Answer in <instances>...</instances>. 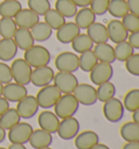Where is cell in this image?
<instances>
[{
  "mask_svg": "<svg viewBox=\"0 0 139 149\" xmlns=\"http://www.w3.org/2000/svg\"><path fill=\"white\" fill-rule=\"evenodd\" d=\"M2 88H3V84L0 83V96H2Z\"/></svg>",
  "mask_w": 139,
  "mask_h": 149,
  "instance_id": "cell-53",
  "label": "cell"
},
{
  "mask_svg": "<svg viewBox=\"0 0 139 149\" xmlns=\"http://www.w3.org/2000/svg\"><path fill=\"white\" fill-rule=\"evenodd\" d=\"M120 134L125 141H139V124L134 121L126 122L121 126Z\"/></svg>",
  "mask_w": 139,
  "mask_h": 149,
  "instance_id": "cell-27",
  "label": "cell"
},
{
  "mask_svg": "<svg viewBox=\"0 0 139 149\" xmlns=\"http://www.w3.org/2000/svg\"><path fill=\"white\" fill-rule=\"evenodd\" d=\"M129 13L139 17V0H126Z\"/></svg>",
  "mask_w": 139,
  "mask_h": 149,
  "instance_id": "cell-45",
  "label": "cell"
},
{
  "mask_svg": "<svg viewBox=\"0 0 139 149\" xmlns=\"http://www.w3.org/2000/svg\"><path fill=\"white\" fill-rule=\"evenodd\" d=\"M89 73L91 83L98 86L100 84L111 81V79L113 77V74H114V71H113L112 64L110 63L98 62Z\"/></svg>",
  "mask_w": 139,
  "mask_h": 149,
  "instance_id": "cell-11",
  "label": "cell"
},
{
  "mask_svg": "<svg viewBox=\"0 0 139 149\" xmlns=\"http://www.w3.org/2000/svg\"><path fill=\"white\" fill-rule=\"evenodd\" d=\"M0 149H7V148H4V147H0Z\"/></svg>",
  "mask_w": 139,
  "mask_h": 149,
  "instance_id": "cell-55",
  "label": "cell"
},
{
  "mask_svg": "<svg viewBox=\"0 0 139 149\" xmlns=\"http://www.w3.org/2000/svg\"><path fill=\"white\" fill-rule=\"evenodd\" d=\"M73 95L78 101V104L87 106V107L94 106L98 101L96 87L89 85V84H78L76 88L74 89Z\"/></svg>",
  "mask_w": 139,
  "mask_h": 149,
  "instance_id": "cell-9",
  "label": "cell"
},
{
  "mask_svg": "<svg viewBox=\"0 0 139 149\" xmlns=\"http://www.w3.org/2000/svg\"><path fill=\"white\" fill-rule=\"evenodd\" d=\"M17 26L13 17H0V37L13 38Z\"/></svg>",
  "mask_w": 139,
  "mask_h": 149,
  "instance_id": "cell-36",
  "label": "cell"
},
{
  "mask_svg": "<svg viewBox=\"0 0 139 149\" xmlns=\"http://www.w3.org/2000/svg\"><path fill=\"white\" fill-rule=\"evenodd\" d=\"M35 42H47L52 36V29L46 22H38L29 29Z\"/></svg>",
  "mask_w": 139,
  "mask_h": 149,
  "instance_id": "cell-26",
  "label": "cell"
},
{
  "mask_svg": "<svg viewBox=\"0 0 139 149\" xmlns=\"http://www.w3.org/2000/svg\"><path fill=\"white\" fill-rule=\"evenodd\" d=\"M122 149H139V141H126Z\"/></svg>",
  "mask_w": 139,
  "mask_h": 149,
  "instance_id": "cell-47",
  "label": "cell"
},
{
  "mask_svg": "<svg viewBox=\"0 0 139 149\" xmlns=\"http://www.w3.org/2000/svg\"><path fill=\"white\" fill-rule=\"evenodd\" d=\"M26 95H28L26 86L17 84L15 82L4 84L2 88V97H4L9 102H17Z\"/></svg>",
  "mask_w": 139,
  "mask_h": 149,
  "instance_id": "cell-14",
  "label": "cell"
},
{
  "mask_svg": "<svg viewBox=\"0 0 139 149\" xmlns=\"http://www.w3.org/2000/svg\"><path fill=\"white\" fill-rule=\"evenodd\" d=\"M110 0H91L89 8L96 15H104L108 12Z\"/></svg>",
  "mask_w": 139,
  "mask_h": 149,
  "instance_id": "cell-41",
  "label": "cell"
},
{
  "mask_svg": "<svg viewBox=\"0 0 139 149\" xmlns=\"http://www.w3.org/2000/svg\"><path fill=\"white\" fill-rule=\"evenodd\" d=\"M0 39H1V37H0Z\"/></svg>",
  "mask_w": 139,
  "mask_h": 149,
  "instance_id": "cell-56",
  "label": "cell"
},
{
  "mask_svg": "<svg viewBox=\"0 0 139 149\" xmlns=\"http://www.w3.org/2000/svg\"><path fill=\"white\" fill-rule=\"evenodd\" d=\"M62 96V93L57 87L49 84L47 86L41 87L39 91L37 93L36 99L38 102L39 108L42 109H51L54 107V104L58 102V100L60 99Z\"/></svg>",
  "mask_w": 139,
  "mask_h": 149,
  "instance_id": "cell-4",
  "label": "cell"
},
{
  "mask_svg": "<svg viewBox=\"0 0 139 149\" xmlns=\"http://www.w3.org/2000/svg\"><path fill=\"white\" fill-rule=\"evenodd\" d=\"M108 12L115 19H122L124 15H126L128 11L126 0H110Z\"/></svg>",
  "mask_w": 139,
  "mask_h": 149,
  "instance_id": "cell-33",
  "label": "cell"
},
{
  "mask_svg": "<svg viewBox=\"0 0 139 149\" xmlns=\"http://www.w3.org/2000/svg\"><path fill=\"white\" fill-rule=\"evenodd\" d=\"M60 124V119L57 116V114L52 111L45 110L39 113L38 116V125L41 130H45L50 134L57 133L58 127Z\"/></svg>",
  "mask_w": 139,
  "mask_h": 149,
  "instance_id": "cell-17",
  "label": "cell"
},
{
  "mask_svg": "<svg viewBox=\"0 0 139 149\" xmlns=\"http://www.w3.org/2000/svg\"><path fill=\"white\" fill-rule=\"evenodd\" d=\"M82 29L75 24V22H65L59 29H57V39L61 44H71L76 36L81 34Z\"/></svg>",
  "mask_w": 139,
  "mask_h": 149,
  "instance_id": "cell-16",
  "label": "cell"
},
{
  "mask_svg": "<svg viewBox=\"0 0 139 149\" xmlns=\"http://www.w3.org/2000/svg\"><path fill=\"white\" fill-rule=\"evenodd\" d=\"M122 23L128 33H134L139 31V17L133 13L128 12L126 15H124L122 17Z\"/></svg>",
  "mask_w": 139,
  "mask_h": 149,
  "instance_id": "cell-40",
  "label": "cell"
},
{
  "mask_svg": "<svg viewBox=\"0 0 139 149\" xmlns=\"http://www.w3.org/2000/svg\"><path fill=\"white\" fill-rule=\"evenodd\" d=\"M19 122H21V116H19L17 109L9 108L6 112H3L0 116V125L7 131L12 128L14 125H17Z\"/></svg>",
  "mask_w": 139,
  "mask_h": 149,
  "instance_id": "cell-30",
  "label": "cell"
},
{
  "mask_svg": "<svg viewBox=\"0 0 139 149\" xmlns=\"http://www.w3.org/2000/svg\"><path fill=\"white\" fill-rule=\"evenodd\" d=\"M86 31V34L89 36L95 45L109 42V35H108L106 26L100 22H94Z\"/></svg>",
  "mask_w": 139,
  "mask_h": 149,
  "instance_id": "cell-21",
  "label": "cell"
},
{
  "mask_svg": "<svg viewBox=\"0 0 139 149\" xmlns=\"http://www.w3.org/2000/svg\"><path fill=\"white\" fill-rule=\"evenodd\" d=\"M54 113L59 119H66L76 114L79 109V104L73 94H62L60 99L54 104Z\"/></svg>",
  "mask_w": 139,
  "mask_h": 149,
  "instance_id": "cell-2",
  "label": "cell"
},
{
  "mask_svg": "<svg viewBox=\"0 0 139 149\" xmlns=\"http://www.w3.org/2000/svg\"><path fill=\"white\" fill-rule=\"evenodd\" d=\"M17 46L13 38L0 39V60L2 62H8L14 59L17 54Z\"/></svg>",
  "mask_w": 139,
  "mask_h": 149,
  "instance_id": "cell-23",
  "label": "cell"
},
{
  "mask_svg": "<svg viewBox=\"0 0 139 149\" xmlns=\"http://www.w3.org/2000/svg\"><path fill=\"white\" fill-rule=\"evenodd\" d=\"M9 108H10V104H9V101L4 97H2V96H0V116L3 113V112H6L7 110H8Z\"/></svg>",
  "mask_w": 139,
  "mask_h": 149,
  "instance_id": "cell-46",
  "label": "cell"
},
{
  "mask_svg": "<svg viewBox=\"0 0 139 149\" xmlns=\"http://www.w3.org/2000/svg\"><path fill=\"white\" fill-rule=\"evenodd\" d=\"M81 130V124L76 118L71 116L66 119H62L58 127L57 134L61 139L64 141H71L76 137Z\"/></svg>",
  "mask_w": 139,
  "mask_h": 149,
  "instance_id": "cell-10",
  "label": "cell"
},
{
  "mask_svg": "<svg viewBox=\"0 0 139 149\" xmlns=\"http://www.w3.org/2000/svg\"><path fill=\"white\" fill-rule=\"evenodd\" d=\"M54 7L58 12L61 13L65 19L74 17L78 10V7L72 0H57Z\"/></svg>",
  "mask_w": 139,
  "mask_h": 149,
  "instance_id": "cell-31",
  "label": "cell"
},
{
  "mask_svg": "<svg viewBox=\"0 0 139 149\" xmlns=\"http://www.w3.org/2000/svg\"><path fill=\"white\" fill-rule=\"evenodd\" d=\"M103 116L106 120L111 123H117L123 119L125 108L123 106V102L119 98H111L103 102Z\"/></svg>",
  "mask_w": 139,
  "mask_h": 149,
  "instance_id": "cell-6",
  "label": "cell"
},
{
  "mask_svg": "<svg viewBox=\"0 0 139 149\" xmlns=\"http://www.w3.org/2000/svg\"><path fill=\"white\" fill-rule=\"evenodd\" d=\"M131 113H133V121L139 124V109L135 110V111L131 112Z\"/></svg>",
  "mask_w": 139,
  "mask_h": 149,
  "instance_id": "cell-51",
  "label": "cell"
},
{
  "mask_svg": "<svg viewBox=\"0 0 139 149\" xmlns=\"http://www.w3.org/2000/svg\"><path fill=\"white\" fill-rule=\"evenodd\" d=\"M10 68H11V73H12V79L15 83L24 85V86L31 83L33 68L24 59L19 58L13 60Z\"/></svg>",
  "mask_w": 139,
  "mask_h": 149,
  "instance_id": "cell-3",
  "label": "cell"
},
{
  "mask_svg": "<svg viewBox=\"0 0 139 149\" xmlns=\"http://www.w3.org/2000/svg\"><path fill=\"white\" fill-rule=\"evenodd\" d=\"M13 40L17 44L19 49L24 50V51L35 45V40L32 36L31 31L27 29H22V27H17V32L13 36Z\"/></svg>",
  "mask_w": 139,
  "mask_h": 149,
  "instance_id": "cell-24",
  "label": "cell"
},
{
  "mask_svg": "<svg viewBox=\"0 0 139 149\" xmlns=\"http://www.w3.org/2000/svg\"><path fill=\"white\" fill-rule=\"evenodd\" d=\"M12 82V73H11V68L6 62H0V83L8 84Z\"/></svg>",
  "mask_w": 139,
  "mask_h": 149,
  "instance_id": "cell-43",
  "label": "cell"
},
{
  "mask_svg": "<svg viewBox=\"0 0 139 149\" xmlns=\"http://www.w3.org/2000/svg\"><path fill=\"white\" fill-rule=\"evenodd\" d=\"M6 137H7V132H6V130L0 125V144H1L2 141H4Z\"/></svg>",
  "mask_w": 139,
  "mask_h": 149,
  "instance_id": "cell-49",
  "label": "cell"
},
{
  "mask_svg": "<svg viewBox=\"0 0 139 149\" xmlns=\"http://www.w3.org/2000/svg\"><path fill=\"white\" fill-rule=\"evenodd\" d=\"M54 71L49 65L39 66V68H34L31 76V83L36 87H44L47 86L53 82L54 77Z\"/></svg>",
  "mask_w": 139,
  "mask_h": 149,
  "instance_id": "cell-13",
  "label": "cell"
},
{
  "mask_svg": "<svg viewBox=\"0 0 139 149\" xmlns=\"http://www.w3.org/2000/svg\"><path fill=\"white\" fill-rule=\"evenodd\" d=\"M96 14H95L89 7L81 8L77 10L75 14V24L81 29H87L94 22H96Z\"/></svg>",
  "mask_w": 139,
  "mask_h": 149,
  "instance_id": "cell-25",
  "label": "cell"
},
{
  "mask_svg": "<svg viewBox=\"0 0 139 149\" xmlns=\"http://www.w3.org/2000/svg\"><path fill=\"white\" fill-rule=\"evenodd\" d=\"M122 102L125 110L129 112H134L139 109V88H133L127 91Z\"/></svg>",
  "mask_w": 139,
  "mask_h": 149,
  "instance_id": "cell-38",
  "label": "cell"
},
{
  "mask_svg": "<svg viewBox=\"0 0 139 149\" xmlns=\"http://www.w3.org/2000/svg\"><path fill=\"white\" fill-rule=\"evenodd\" d=\"M52 141V134H50L49 132H47L45 130L38 128V130L33 131L32 135L29 137L28 143L34 149H41L46 148V147H50Z\"/></svg>",
  "mask_w": 139,
  "mask_h": 149,
  "instance_id": "cell-19",
  "label": "cell"
},
{
  "mask_svg": "<svg viewBox=\"0 0 139 149\" xmlns=\"http://www.w3.org/2000/svg\"><path fill=\"white\" fill-rule=\"evenodd\" d=\"M127 42L131 45V47L134 49L139 50V31L134 32V33L128 34V37H127Z\"/></svg>",
  "mask_w": 139,
  "mask_h": 149,
  "instance_id": "cell-44",
  "label": "cell"
},
{
  "mask_svg": "<svg viewBox=\"0 0 139 149\" xmlns=\"http://www.w3.org/2000/svg\"><path fill=\"white\" fill-rule=\"evenodd\" d=\"M91 149H110L109 147L106 145H104V144H100V143H98L96 146H94Z\"/></svg>",
  "mask_w": 139,
  "mask_h": 149,
  "instance_id": "cell-52",
  "label": "cell"
},
{
  "mask_svg": "<svg viewBox=\"0 0 139 149\" xmlns=\"http://www.w3.org/2000/svg\"><path fill=\"white\" fill-rule=\"evenodd\" d=\"M22 9V4L19 0H3L0 3V17H14Z\"/></svg>",
  "mask_w": 139,
  "mask_h": 149,
  "instance_id": "cell-29",
  "label": "cell"
},
{
  "mask_svg": "<svg viewBox=\"0 0 139 149\" xmlns=\"http://www.w3.org/2000/svg\"><path fill=\"white\" fill-rule=\"evenodd\" d=\"M74 3L76 4L79 8H85V7H89L91 0H72Z\"/></svg>",
  "mask_w": 139,
  "mask_h": 149,
  "instance_id": "cell-48",
  "label": "cell"
},
{
  "mask_svg": "<svg viewBox=\"0 0 139 149\" xmlns=\"http://www.w3.org/2000/svg\"><path fill=\"white\" fill-rule=\"evenodd\" d=\"M125 68L129 74L139 77V54H134L125 61Z\"/></svg>",
  "mask_w": 139,
  "mask_h": 149,
  "instance_id": "cell-42",
  "label": "cell"
},
{
  "mask_svg": "<svg viewBox=\"0 0 139 149\" xmlns=\"http://www.w3.org/2000/svg\"><path fill=\"white\" fill-rule=\"evenodd\" d=\"M96 91H97V99L101 102H106V100L115 97V94H116L115 85L113 83H111L110 81L98 85Z\"/></svg>",
  "mask_w": 139,
  "mask_h": 149,
  "instance_id": "cell-35",
  "label": "cell"
},
{
  "mask_svg": "<svg viewBox=\"0 0 139 149\" xmlns=\"http://www.w3.org/2000/svg\"><path fill=\"white\" fill-rule=\"evenodd\" d=\"M33 126L27 122H19L12 128L9 130L8 138L11 144H23L28 143L29 137L33 133Z\"/></svg>",
  "mask_w": 139,
  "mask_h": 149,
  "instance_id": "cell-7",
  "label": "cell"
},
{
  "mask_svg": "<svg viewBox=\"0 0 139 149\" xmlns=\"http://www.w3.org/2000/svg\"><path fill=\"white\" fill-rule=\"evenodd\" d=\"M17 27L31 29L34 25L39 22V15L32 11L31 9H21L19 13L13 17Z\"/></svg>",
  "mask_w": 139,
  "mask_h": 149,
  "instance_id": "cell-18",
  "label": "cell"
},
{
  "mask_svg": "<svg viewBox=\"0 0 139 149\" xmlns=\"http://www.w3.org/2000/svg\"><path fill=\"white\" fill-rule=\"evenodd\" d=\"M78 60H79V69L87 73H89L99 62L92 50H88L81 54V56L78 57Z\"/></svg>",
  "mask_w": 139,
  "mask_h": 149,
  "instance_id": "cell-34",
  "label": "cell"
},
{
  "mask_svg": "<svg viewBox=\"0 0 139 149\" xmlns=\"http://www.w3.org/2000/svg\"><path fill=\"white\" fill-rule=\"evenodd\" d=\"M17 111L21 119H32L36 116V113L39 110V106L37 102V99L35 96L26 95L24 98H22L20 101H17Z\"/></svg>",
  "mask_w": 139,
  "mask_h": 149,
  "instance_id": "cell-12",
  "label": "cell"
},
{
  "mask_svg": "<svg viewBox=\"0 0 139 149\" xmlns=\"http://www.w3.org/2000/svg\"><path fill=\"white\" fill-rule=\"evenodd\" d=\"M8 149H27L23 144H11Z\"/></svg>",
  "mask_w": 139,
  "mask_h": 149,
  "instance_id": "cell-50",
  "label": "cell"
},
{
  "mask_svg": "<svg viewBox=\"0 0 139 149\" xmlns=\"http://www.w3.org/2000/svg\"><path fill=\"white\" fill-rule=\"evenodd\" d=\"M54 65L60 72L75 73L79 69L78 56L75 52L63 51L57 56V58L54 60Z\"/></svg>",
  "mask_w": 139,
  "mask_h": 149,
  "instance_id": "cell-5",
  "label": "cell"
},
{
  "mask_svg": "<svg viewBox=\"0 0 139 149\" xmlns=\"http://www.w3.org/2000/svg\"><path fill=\"white\" fill-rule=\"evenodd\" d=\"M28 9L38 14L39 17H44L49 9H51V3L49 0H27Z\"/></svg>",
  "mask_w": 139,
  "mask_h": 149,
  "instance_id": "cell-39",
  "label": "cell"
},
{
  "mask_svg": "<svg viewBox=\"0 0 139 149\" xmlns=\"http://www.w3.org/2000/svg\"><path fill=\"white\" fill-rule=\"evenodd\" d=\"M92 51L95 52L99 62H106L112 64L114 61H116L114 47L111 46L110 44H108V42L95 45L94 48H92Z\"/></svg>",
  "mask_w": 139,
  "mask_h": 149,
  "instance_id": "cell-22",
  "label": "cell"
},
{
  "mask_svg": "<svg viewBox=\"0 0 139 149\" xmlns=\"http://www.w3.org/2000/svg\"><path fill=\"white\" fill-rule=\"evenodd\" d=\"M71 45H72V49L76 54H81L83 52H85V51L92 50L95 44L86 33H81L78 36L74 38L73 42H71Z\"/></svg>",
  "mask_w": 139,
  "mask_h": 149,
  "instance_id": "cell-28",
  "label": "cell"
},
{
  "mask_svg": "<svg viewBox=\"0 0 139 149\" xmlns=\"http://www.w3.org/2000/svg\"><path fill=\"white\" fill-rule=\"evenodd\" d=\"M74 139V145L77 149H91L99 143V135L94 131H84L78 133Z\"/></svg>",
  "mask_w": 139,
  "mask_h": 149,
  "instance_id": "cell-20",
  "label": "cell"
},
{
  "mask_svg": "<svg viewBox=\"0 0 139 149\" xmlns=\"http://www.w3.org/2000/svg\"><path fill=\"white\" fill-rule=\"evenodd\" d=\"M32 68L49 65L51 61V54L49 50L41 45H34L24 51V58Z\"/></svg>",
  "mask_w": 139,
  "mask_h": 149,
  "instance_id": "cell-1",
  "label": "cell"
},
{
  "mask_svg": "<svg viewBox=\"0 0 139 149\" xmlns=\"http://www.w3.org/2000/svg\"><path fill=\"white\" fill-rule=\"evenodd\" d=\"M106 29H108L109 40L113 42L114 44H119V42L127 40L129 33L127 32L126 29L123 25L122 21L119 19H115V20L109 22L106 25Z\"/></svg>",
  "mask_w": 139,
  "mask_h": 149,
  "instance_id": "cell-15",
  "label": "cell"
},
{
  "mask_svg": "<svg viewBox=\"0 0 139 149\" xmlns=\"http://www.w3.org/2000/svg\"><path fill=\"white\" fill-rule=\"evenodd\" d=\"M114 52H115V59L121 62H125L127 59L131 56L135 54V49L131 47L129 42L125 40V42L115 44L114 47Z\"/></svg>",
  "mask_w": 139,
  "mask_h": 149,
  "instance_id": "cell-37",
  "label": "cell"
},
{
  "mask_svg": "<svg viewBox=\"0 0 139 149\" xmlns=\"http://www.w3.org/2000/svg\"><path fill=\"white\" fill-rule=\"evenodd\" d=\"M44 20L47 24L52 29V31H57L61 27L62 25L65 23V17L59 13L56 9H49L47 12L44 14Z\"/></svg>",
  "mask_w": 139,
  "mask_h": 149,
  "instance_id": "cell-32",
  "label": "cell"
},
{
  "mask_svg": "<svg viewBox=\"0 0 139 149\" xmlns=\"http://www.w3.org/2000/svg\"><path fill=\"white\" fill-rule=\"evenodd\" d=\"M52 83L62 94H73L74 89L79 84L74 73L60 72V71L57 74H54Z\"/></svg>",
  "mask_w": 139,
  "mask_h": 149,
  "instance_id": "cell-8",
  "label": "cell"
},
{
  "mask_svg": "<svg viewBox=\"0 0 139 149\" xmlns=\"http://www.w3.org/2000/svg\"><path fill=\"white\" fill-rule=\"evenodd\" d=\"M41 149H52V148H50V147H46V148H41Z\"/></svg>",
  "mask_w": 139,
  "mask_h": 149,
  "instance_id": "cell-54",
  "label": "cell"
}]
</instances>
